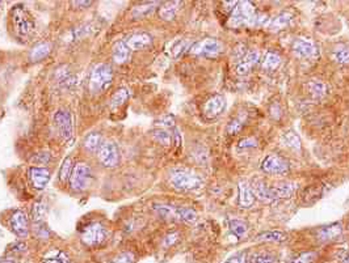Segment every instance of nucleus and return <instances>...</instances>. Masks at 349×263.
<instances>
[{"label":"nucleus","instance_id":"nucleus-47","mask_svg":"<svg viewBox=\"0 0 349 263\" xmlns=\"http://www.w3.org/2000/svg\"><path fill=\"white\" fill-rule=\"evenodd\" d=\"M9 250L13 251V253H22V251L26 250V246L25 244L15 243L13 245H11V249H9Z\"/></svg>","mask_w":349,"mask_h":263},{"label":"nucleus","instance_id":"nucleus-37","mask_svg":"<svg viewBox=\"0 0 349 263\" xmlns=\"http://www.w3.org/2000/svg\"><path fill=\"white\" fill-rule=\"evenodd\" d=\"M152 136H154L156 142L160 143L162 146H169V144H171V140H172L169 132H167L165 130H155V131H152Z\"/></svg>","mask_w":349,"mask_h":263},{"label":"nucleus","instance_id":"nucleus-24","mask_svg":"<svg viewBox=\"0 0 349 263\" xmlns=\"http://www.w3.org/2000/svg\"><path fill=\"white\" fill-rule=\"evenodd\" d=\"M180 1H168L159 7V17L164 21H171L176 17Z\"/></svg>","mask_w":349,"mask_h":263},{"label":"nucleus","instance_id":"nucleus-40","mask_svg":"<svg viewBox=\"0 0 349 263\" xmlns=\"http://www.w3.org/2000/svg\"><path fill=\"white\" fill-rule=\"evenodd\" d=\"M135 255L131 251H121L113 258L112 263H134Z\"/></svg>","mask_w":349,"mask_h":263},{"label":"nucleus","instance_id":"nucleus-7","mask_svg":"<svg viewBox=\"0 0 349 263\" xmlns=\"http://www.w3.org/2000/svg\"><path fill=\"white\" fill-rule=\"evenodd\" d=\"M223 50V45L215 38H205L189 47L190 54L204 58H214Z\"/></svg>","mask_w":349,"mask_h":263},{"label":"nucleus","instance_id":"nucleus-35","mask_svg":"<svg viewBox=\"0 0 349 263\" xmlns=\"http://www.w3.org/2000/svg\"><path fill=\"white\" fill-rule=\"evenodd\" d=\"M244 117L243 115H238V117H234L231 119V121L228 122L227 125V132L230 135H235L239 132L240 130L243 129V125H244Z\"/></svg>","mask_w":349,"mask_h":263},{"label":"nucleus","instance_id":"nucleus-52","mask_svg":"<svg viewBox=\"0 0 349 263\" xmlns=\"http://www.w3.org/2000/svg\"><path fill=\"white\" fill-rule=\"evenodd\" d=\"M348 228H349V224H348Z\"/></svg>","mask_w":349,"mask_h":263},{"label":"nucleus","instance_id":"nucleus-11","mask_svg":"<svg viewBox=\"0 0 349 263\" xmlns=\"http://www.w3.org/2000/svg\"><path fill=\"white\" fill-rule=\"evenodd\" d=\"M9 225H11V229L20 238L28 237V233H29L28 217H26V213L22 209H17L12 213V216L9 219Z\"/></svg>","mask_w":349,"mask_h":263},{"label":"nucleus","instance_id":"nucleus-9","mask_svg":"<svg viewBox=\"0 0 349 263\" xmlns=\"http://www.w3.org/2000/svg\"><path fill=\"white\" fill-rule=\"evenodd\" d=\"M54 122L57 129H58L59 134H61V136H62L64 140H68V139L71 138L72 118L68 110H64V109L58 110V112L54 114Z\"/></svg>","mask_w":349,"mask_h":263},{"label":"nucleus","instance_id":"nucleus-51","mask_svg":"<svg viewBox=\"0 0 349 263\" xmlns=\"http://www.w3.org/2000/svg\"><path fill=\"white\" fill-rule=\"evenodd\" d=\"M340 263H349V254H348V255H344V257H341Z\"/></svg>","mask_w":349,"mask_h":263},{"label":"nucleus","instance_id":"nucleus-28","mask_svg":"<svg viewBox=\"0 0 349 263\" xmlns=\"http://www.w3.org/2000/svg\"><path fill=\"white\" fill-rule=\"evenodd\" d=\"M129 100V91L125 87L118 88L117 91L110 97V108L117 109Z\"/></svg>","mask_w":349,"mask_h":263},{"label":"nucleus","instance_id":"nucleus-36","mask_svg":"<svg viewBox=\"0 0 349 263\" xmlns=\"http://www.w3.org/2000/svg\"><path fill=\"white\" fill-rule=\"evenodd\" d=\"M251 263H276V258L273 254H270L268 251H261L252 255Z\"/></svg>","mask_w":349,"mask_h":263},{"label":"nucleus","instance_id":"nucleus-49","mask_svg":"<svg viewBox=\"0 0 349 263\" xmlns=\"http://www.w3.org/2000/svg\"><path fill=\"white\" fill-rule=\"evenodd\" d=\"M92 4V1H71V5H79L78 8H87Z\"/></svg>","mask_w":349,"mask_h":263},{"label":"nucleus","instance_id":"nucleus-15","mask_svg":"<svg viewBox=\"0 0 349 263\" xmlns=\"http://www.w3.org/2000/svg\"><path fill=\"white\" fill-rule=\"evenodd\" d=\"M125 43L131 50H143L152 43V37L146 32H139V33L131 34L130 37L125 39Z\"/></svg>","mask_w":349,"mask_h":263},{"label":"nucleus","instance_id":"nucleus-43","mask_svg":"<svg viewBox=\"0 0 349 263\" xmlns=\"http://www.w3.org/2000/svg\"><path fill=\"white\" fill-rule=\"evenodd\" d=\"M177 240H179V233H177V232H173V233L167 234V236H165V238H164V241H163V246L164 247L172 246L173 244L176 243Z\"/></svg>","mask_w":349,"mask_h":263},{"label":"nucleus","instance_id":"nucleus-32","mask_svg":"<svg viewBox=\"0 0 349 263\" xmlns=\"http://www.w3.org/2000/svg\"><path fill=\"white\" fill-rule=\"evenodd\" d=\"M259 240L261 241H272V243H282L286 240V234L280 230H269L259 236Z\"/></svg>","mask_w":349,"mask_h":263},{"label":"nucleus","instance_id":"nucleus-16","mask_svg":"<svg viewBox=\"0 0 349 263\" xmlns=\"http://www.w3.org/2000/svg\"><path fill=\"white\" fill-rule=\"evenodd\" d=\"M259 62V51L256 50H249L246 56H244L239 63H238V67H236V72L239 75H246L248 74L252 67Z\"/></svg>","mask_w":349,"mask_h":263},{"label":"nucleus","instance_id":"nucleus-30","mask_svg":"<svg viewBox=\"0 0 349 263\" xmlns=\"http://www.w3.org/2000/svg\"><path fill=\"white\" fill-rule=\"evenodd\" d=\"M155 5H158V3H146L143 5H137L131 11V16L133 19H144L155 11Z\"/></svg>","mask_w":349,"mask_h":263},{"label":"nucleus","instance_id":"nucleus-3","mask_svg":"<svg viewBox=\"0 0 349 263\" xmlns=\"http://www.w3.org/2000/svg\"><path fill=\"white\" fill-rule=\"evenodd\" d=\"M169 182L177 190H196L201 188L202 178L193 171L186 169H176L171 171Z\"/></svg>","mask_w":349,"mask_h":263},{"label":"nucleus","instance_id":"nucleus-18","mask_svg":"<svg viewBox=\"0 0 349 263\" xmlns=\"http://www.w3.org/2000/svg\"><path fill=\"white\" fill-rule=\"evenodd\" d=\"M295 188H297V185L294 182H281V184L272 186L270 190H272V195L276 201V199H282V198H290L294 194Z\"/></svg>","mask_w":349,"mask_h":263},{"label":"nucleus","instance_id":"nucleus-39","mask_svg":"<svg viewBox=\"0 0 349 263\" xmlns=\"http://www.w3.org/2000/svg\"><path fill=\"white\" fill-rule=\"evenodd\" d=\"M316 259L315 251H305L297 255L290 263H312Z\"/></svg>","mask_w":349,"mask_h":263},{"label":"nucleus","instance_id":"nucleus-10","mask_svg":"<svg viewBox=\"0 0 349 263\" xmlns=\"http://www.w3.org/2000/svg\"><path fill=\"white\" fill-rule=\"evenodd\" d=\"M261 169L269 174H282V173L287 171L289 164L285 159H282L281 156L269 155L265 157L261 164Z\"/></svg>","mask_w":349,"mask_h":263},{"label":"nucleus","instance_id":"nucleus-14","mask_svg":"<svg viewBox=\"0 0 349 263\" xmlns=\"http://www.w3.org/2000/svg\"><path fill=\"white\" fill-rule=\"evenodd\" d=\"M225 106H226L225 97L221 96V94H214L204 105V115L207 119H213V118L218 117L219 114L222 113L225 110Z\"/></svg>","mask_w":349,"mask_h":263},{"label":"nucleus","instance_id":"nucleus-13","mask_svg":"<svg viewBox=\"0 0 349 263\" xmlns=\"http://www.w3.org/2000/svg\"><path fill=\"white\" fill-rule=\"evenodd\" d=\"M293 51L299 58H312L316 54V45L310 38L299 37L293 43Z\"/></svg>","mask_w":349,"mask_h":263},{"label":"nucleus","instance_id":"nucleus-48","mask_svg":"<svg viewBox=\"0 0 349 263\" xmlns=\"http://www.w3.org/2000/svg\"><path fill=\"white\" fill-rule=\"evenodd\" d=\"M47 155V152H41V153H37V156L34 157L33 159V161L34 163H43V164H46L49 160H50V157H47V159H43V156H46Z\"/></svg>","mask_w":349,"mask_h":263},{"label":"nucleus","instance_id":"nucleus-4","mask_svg":"<svg viewBox=\"0 0 349 263\" xmlns=\"http://www.w3.org/2000/svg\"><path fill=\"white\" fill-rule=\"evenodd\" d=\"M11 21L17 36L28 37L34 29V21L24 5H15L11 11Z\"/></svg>","mask_w":349,"mask_h":263},{"label":"nucleus","instance_id":"nucleus-20","mask_svg":"<svg viewBox=\"0 0 349 263\" xmlns=\"http://www.w3.org/2000/svg\"><path fill=\"white\" fill-rule=\"evenodd\" d=\"M130 53H131L130 49L127 47L125 41L116 42L113 46V53H112V55H113V60L117 63V64H122V63H125L127 59H129Z\"/></svg>","mask_w":349,"mask_h":263},{"label":"nucleus","instance_id":"nucleus-38","mask_svg":"<svg viewBox=\"0 0 349 263\" xmlns=\"http://www.w3.org/2000/svg\"><path fill=\"white\" fill-rule=\"evenodd\" d=\"M332 58L335 62L340 63V64H345L349 63V47H340L333 51Z\"/></svg>","mask_w":349,"mask_h":263},{"label":"nucleus","instance_id":"nucleus-5","mask_svg":"<svg viewBox=\"0 0 349 263\" xmlns=\"http://www.w3.org/2000/svg\"><path fill=\"white\" fill-rule=\"evenodd\" d=\"M80 238L83 244L89 247H97L105 243L108 238V229L100 222H91L83 228Z\"/></svg>","mask_w":349,"mask_h":263},{"label":"nucleus","instance_id":"nucleus-34","mask_svg":"<svg viewBox=\"0 0 349 263\" xmlns=\"http://www.w3.org/2000/svg\"><path fill=\"white\" fill-rule=\"evenodd\" d=\"M228 225H230V229H231L232 233L235 234L238 238L242 237V236L247 232L246 223L239 220V219H232V220H230V224H228Z\"/></svg>","mask_w":349,"mask_h":263},{"label":"nucleus","instance_id":"nucleus-1","mask_svg":"<svg viewBox=\"0 0 349 263\" xmlns=\"http://www.w3.org/2000/svg\"><path fill=\"white\" fill-rule=\"evenodd\" d=\"M261 17L256 13V9L252 3L249 1H238V4L232 9L231 17H230V25L231 26H242L248 25L252 26L255 24H259Z\"/></svg>","mask_w":349,"mask_h":263},{"label":"nucleus","instance_id":"nucleus-41","mask_svg":"<svg viewBox=\"0 0 349 263\" xmlns=\"http://www.w3.org/2000/svg\"><path fill=\"white\" fill-rule=\"evenodd\" d=\"M185 49H188V42L186 41H177V43L173 46V49H172V54H173V56L175 58H177L179 55L180 54H183L184 51H185Z\"/></svg>","mask_w":349,"mask_h":263},{"label":"nucleus","instance_id":"nucleus-25","mask_svg":"<svg viewBox=\"0 0 349 263\" xmlns=\"http://www.w3.org/2000/svg\"><path fill=\"white\" fill-rule=\"evenodd\" d=\"M41 263H71L68 255L63 250L54 249L50 250L47 254H45L41 259Z\"/></svg>","mask_w":349,"mask_h":263},{"label":"nucleus","instance_id":"nucleus-27","mask_svg":"<svg viewBox=\"0 0 349 263\" xmlns=\"http://www.w3.org/2000/svg\"><path fill=\"white\" fill-rule=\"evenodd\" d=\"M291 15L290 13H281V15H278L277 17H274L273 20L269 21V24H268V28H269L270 30H273V32H278V30L284 29V28H286V26L290 24L291 21Z\"/></svg>","mask_w":349,"mask_h":263},{"label":"nucleus","instance_id":"nucleus-12","mask_svg":"<svg viewBox=\"0 0 349 263\" xmlns=\"http://www.w3.org/2000/svg\"><path fill=\"white\" fill-rule=\"evenodd\" d=\"M28 177L32 186L37 190H42L46 188V185L49 184L50 180V173L46 168L42 167H30L28 170Z\"/></svg>","mask_w":349,"mask_h":263},{"label":"nucleus","instance_id":"nucleus-19","mask_svg":"<svg viewBox=\"0 0 349 263\" xmlns=\"http://www.w3.org/2000/svg\"><path fill=\"white\" fill-rule=\"evenodd\" d=\"M238 188H239V206L242 208H249L255 201L252 188L247 182H240Z\"/></svg>","mask_w":349,"mask_h":263},{"label":"nucleus","instance_id":"nucleus-17","mask_svg":"<svg viewBox=\"0 0 349 263\" xmlns=\"http://www.w3.org/2000/svg\"><path fill=\"white\" fill-rule=\"evenodd\" d=\"M343 232V226H341L340 223H335V224H331V225L323 226L318 230L316 233V237L320 241H332L335 238H337Z\"/></svg>","mask_w":349,"mask_h":263},{"label":"nucleus","instance_id":"nucleus-42","mask_svg":"<svg viewBox=\"0 0 349 263\" xmlns=\"http://www.w3.org/2000/svg\"><path fill=\"white\" fill-rule=\"evenodd\" d=\"M223 263H247V255L246 253H238L226 259Z\"/></svg>","mask_w":349,"mask_h":263},{"label":"nucleus","instance_id":"nucleus-29","mask_svg":"<svg viewBox=\"0 0 349 263\" xmlns=\"http://www.w3.org/2000/svg\"><path fill=\"white\" fill-rule=\"evenodd\" d=\"M281 143L287 148L294 150H301V139L294 131H287L281 136Z\"/></svg>","mask_w":349,"mask_h":263},{"label":"nucleus","instance_id":"nucleus-8","mask_svg":"<svg viewBox=\"0 0 349 263\" xmlns=\"http://www.w3.org/2000/svg\"><path fill=\"white\" fill-rule=\"evenodd\" d=\"M97 159L103 167L114 168L120 164V150L116 143L104 142L97 150Z\"/></svg>","mask_w":349,"mask_h":263},{"label":"nucleus","instance_id":"nucleus-44","mask_svg":"<svg viewBox=\"0 0 349 263\" xmlns=\"http://www.w3.org/2000/svg\"><path fill=\"white\" fill-rule=\"evenodd\" d=\"M238 147H239V148H244V150H246V148H253V147H257V140L255 138L243 139V140H240Z\"/></svg>","mask_w":349,"mask_h":263},{"label":"nucleus","instance_id":"nucleus-45","mask_svg":"<svg viewBox=\"0 0 349 263\" xmlns=\"http://www.w3.org/2000/svg\"><path fill=\"white\" fill-rule=\"evenodd\" d=\"M247 53H248V51H246V46L240 45V46H238L235 49V53L232 55V59H234V60H242Z\"/></svg>","mask_w":349,"mask_h":263},{"label":"nucleus","instance_id":"nucleus-50","mask_svg":"<svg viewBox=\"0 0 349 263\" xmlns=\"http://www.w3.org/2000/svg\"><path fill=\"white\" fill-rule=\"evenodd\" d=\"M0 263H17V261L15 258H11V257H7V258H1L0 259Z\"/></svg>","mask_w":349,"mask_h":263},{"label":"nucleus","instance_id":"nucleus-21","mask_svg":"<svg viewBox=\"0 0 349 263\" xmlns=\"http://www.w3.org/2000/svg\"><path fill=\"white\" fill-rule=\"evenodd\" d=\"M101 140H103V136H101L100 132H96V131L89 132L84 138V142H83L84 150L89 153H97V150H100L101 144H103Z\"/></svg>","mask_w":349,"mask_h":263},{"label":"nucleus","instance_id":"nucleus-46","mask_svg":"<svg viewBox=\"0 0 349 263\" xmlns=\"http://www.w3.org/2000/svg\"><path fill=\"white\" fill-rule=\"evenodd\" d=\"M156 125L163 126V127H172V126H175V122H173L172 117L167 115V117H163V118H160V119H158Z\"/></svg>","mask_w":349,"mask_h":263},{"label":"nucleus","instance_id":"nucleus-2","mask_svg":"<svg viewBox=\"0 0 349 263\" xmlns=\"http://www.w3.org/2000/svg\"><path fill=\"white\" fill-rule=\"evenodd\" d=\"M113 80V70L108 63H100L95 66L89 77V88L92 92H103L110 87Z\"/></svg>","mask_w":349,"mask_h":263},{"label":"nucleus","instance_id":"nucleus-6","mask_svg":"<svg viewBox=\"0 0 349 263\" xmlns=\"http://www.w3.org/2000/svg\"><path fill=\"white\" fill-rule=\"evenodd\" d=\"M70 186L74 191H83L92 181V169L87 163H76L70 175Z\"/></svg>","mask_w":349,"mask_h":263},{"label":"nucleus","instance_id":"nucleus-23","mask_svg":"<svg viewBox=\"0 0 349 263\" xmlns=\"http://www.w3.org/2000/svg\"><path fill=\"white\" fill-rule=\"evenodd\" d=\"M51 51V45L49 42H38L37 45H34L32 51L29 54V59L32 62H38L46 58L49 53Z\"/></svg>","mask_w":349,"mask_h":263},{"label":"nucleus","instance_id":"nucleus-22","mask_svg":"<svg viewBox=\"0 0 349 263\" xmlns=\"http://www.w3.org/2000/svg\"><path fill=\"white\" fill-rule=\"evenodd\" d=\"M306 92L312 98H323L327 94V85L320 80H310L306 84Z\"/></svg>","mask_w":349,"mask_h":263},{"label":"nucleus","instance_id":"nucleus-26","mask_svg":"<svg viewBox=\"0 0 349 263\" xmlns=\"http://www.w3.org/2000/svg\"><path fill=\"white\" fill-rule=\"evenodd\" d=\"M253 195H256V198H259L260 201L263 202H273L274 198L272 195V190H270L269 186H267L263 182H256L253 185L252 188Z\"/></svg>","mask_w":349,"mask_h":263},{"label":"nucleus","instance_id":"nucleus-31","mask_svg":"<svg viewBox=\"0 0 349 263\" xmlns=\"http://www.w3.org/2000/svg\"><path fill=\"white\" fill-rule=\"evenodd\" d=\"M280 63H281L280 55L273 53V51H268L265 54L264 59H263V68L265 71H274L280 66Z\"/></svg>","mask_w":349,"mask_h":263},{"label":"nucleus","instance_id":"nucleus-33","mask_svg":"<svg viewBox=\"0 0 349 263\" xmlns=\"http://www.w3.org/2000/svg\"><path fill=\"white\" fill-rule=\"evenodd\" d=\"M72 159L71 157H66L62 163V167H61V170H59V180L62 182H66V181L70 180V175H71L72 171Z\"/></svg>","mask_w":349,"mask_h":263}]
</instances>
